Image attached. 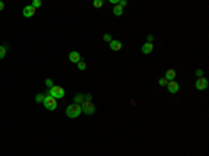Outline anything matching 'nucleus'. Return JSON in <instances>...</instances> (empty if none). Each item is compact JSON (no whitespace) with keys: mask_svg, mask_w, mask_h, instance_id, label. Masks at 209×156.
Listing matches in <instances>:
<instances>
[{"mask_svg":"<svg viewBox=\"0 0 209 156\" xmlns=\"http://www.w3.org/2000/svg\"><path fill=\"white\" fill-rule=\"evenodd\" d=\"M208 85H209L208 79H206V78H204V77L198 78V79H197V82H195V88H197L198 91H205V89L208 88Z\"/></svg>","mask_w":209,"mask_h":156,"instance_id":"39448f33","label":"nucleus"},{"mask_svg":"<svg viewBox=\"0 0 209 156\" xmlns=\"http://www.w3.org/2000/svg\"><path fill=\"white\" fill-rule=\"evenodd\" d=\"M50 96H53L55 99H63L64 98V89L59 85H53L50 89H49V94Z\"/></svg>","mask_w":209,"mask_h":156,"instance_id":"f03ea898","label":"nucleus"},{"mask_svg":"<svg viewBox=\"0 0 209 156\" xmlns=\"http://www.w3.org/2000/svg\"><path fill=\"white\" fill-rule=\"evenodd\" d=\"M103 39H104V40H106V42H109V43L112 42V36H110L109 34H106V35H104V36H103Z\"/></svg>","mask_w":209,"mask_h":156,"instance_id":"4be33fe9","label":"nucleus"},{"mask_svg":"<svg viewBox=\"0 0 209 156\" xmlns=\"http://www.w3.org/2000/svg\"><path fill=\"white\" fill-rule=\"evenodd\" d=\"M31 6H32L33 8H38V7H40V6H42V1H40V0H33Z\"/></svg>","mask_w":209,"mask_h":156,"instance_id":"f3484780","label":"nucleus"},{"mask_svg":"<svg viewBox=\"0 0 209 156\" xmlns=\"http://www.w3.org/2000/svg\"><path fill=\"white\" fill-rule=\"evenodd\" d=\"M43 105L48 110H56L57 107V99H55L53 96L50 95H45V101H43Z\"/></svg>","mask_w":209,"mask_h":156,"instance_id":"20e7f679","label":"nucleus"},{"mask_svg":"<svg viewBox=\"0 0 209 156\" xmlns=\"http://www.w3.org/2000/svg\"><path fill=\"white\" fill-rule=\"evenodd\" d=\"M35 11H36V8H33L32 6H25L24 10H23V16L24 17H32L35 14Z\"/></svg>","mask_w":209,"mask_h":156,"instance_id":"0eeeda50","label":"nucleus"},{"mask_svg":"<svg viewBox=\"0 0 209 156\" xmlns=\"http://www.w3.org/2000/svg\"><path fill=\"white\" fill-rule=\"evenodd\" d=\"M167 89H169L170 94H177L178 89H180V84H178L177 81H174V79L167 81Z\"/></svg>","mask_w":209,"mask_h":156,"instance_id":"423d86ee","label":"nucleus"},{"mask_svg":"<svg viewBox=\"0 0 209 156\" xmlns=\"http://www.w3.org/2000/svg\"><path fill=\"white\" fill-rule=\"evenodd\" d=\"M35 101L38 102V103H43V101H45V95H43V94H38V95H36V98H35Z\"/></svg>","mask_w":209,"mask_h":156,"instance_id":"2eb2a0df","label":"nucleus"},{"mask_svg":"<svg viewBox=\"0 0 209 156\" xmlns=\"http://www.w3.org/2000/svg\"><path fill=\"white\" fill-rule=\"evenodd\" d=\"M77 66H78V70H81V71H84L85 68H87V63H85V62H82V60H81V62L78 63Z\"/></svg>","mask_w":209,"mask_h":156,"instance_id":"dca6fc26","label":"nucleus"},{"mask_svg":"<svg viewBox=\"0 0 209 156\" xmlns=\"http://www.w3.org/2000/svg\"><path fill=\"white\" fill-rule=\"evenodd\" d=\"M68 60L71 63H75V64H78L81 62V55L78 52H71L70 55H68Z\"/></svg>","mask_w":209,"mask_h":156,"instance_id":"6e6552de","label":"nucleus"},{"mask_svg":"<svg viewBox=\"0 0 209 156\" xmlns=\"http://www.w3.org/2000/svg\"><path fill=\"white\" fill-rule=\"evenodd\" d=\"M113 13H114V16H121L123 14V7L119 6V4H116L114 8H113Z\"/></svg>","mask_w":209,"mask_h":156,"instance_id":"ddd939ff","label":"nucleus"},{"mask_svg":"<svg viewBox=\"0 0 209 156\" xmlns=\"http://www.w3.org/2000/svg\"><path fill=\"white\" fill-rule=\"evenodd\" d=\"M6 53H7V45H0V60L4 59Z\"/></svg>","mask_w":209,"mask_h":156,"instance_id":"f8f14e48","label":"nucleus"},{"mask_svg":"<svg viewBox=\"0 0 209 156\" xmlns=\"http://www.w3.org/2000/svg\"><path fill=\"white\" fill-rule=\"evenodd\" d=\"M112 4H119V0H109Z\"/></svg>","mask_w":209,"mask_h":156,"instance_id":"393cba45","label":"nucleus"},{"mask_svg":"<svg viewBox=\"0 0 209 156\" xmlns=\"http://www.w3.org/2000/svg\"><path fill=\"white\" fill-rule=\"evenodd\" d=\"M159 85L161 86H165V85H167V79H166V78L163 77V78H161V79H159Z\"/></svg>","mask_w":209,"mask_h":156,"instance_id":"6ab92c4d","label":"nucleus"},{"mask_svg":"<svg viewBox=\"0 0 209 156\" xmlns=\"http://www.w3.org/2000/svg\"><path fill=\"white\" fill-rule=\"evenodd\" d=\"M127 4H128V1H127V0H120V1H119V6H121L123 8L126 7Z\"/></svg>","mask_w":209,"mask_h":156,"instance_id":"aec40b11","label":"nucleus"},{"mask_svg":"<svg viewBox=\"0 0 209 156\" xmlns=\"http://www.w3.org/2000/svg\"><path fill=\"white\" fill-rule=\"evenodd\" d=\"M152 50H153V43L146 42L144 46H142V53H144V55H149V53H152Z\"/></svg>","mask_w":209,"mask_h":156,"instance_id":"9d476101","label":"nucleus"},{"mask_svg":"<svg viewBox=\"0 0 209 156\" xmlns=\"http://www.w3.org/2000/svg\"><path fill=\"white\" fill-rule=\"evenodd\" d=\"M121 46H123V43H121L120 40H112V42L109 43V47H110L112 50H114V52H119L121 49Z\"/></svg>","mask_w":209,"mask_h":156,"instance_id":"1a4fd4ad","label":"nucleus"},{"mask_svg":"<svg viewBox=\"0 0 209 156\" xmlns=\"http://www.w3.org/2000/svg\"><path fill=\"white\" fill-rule=\"evenodd\" d=\"M3 8H4V3H3V1H0V11H1Z\"/></svg>","mask_w":209,"mask_h":156,"instance_id":"a878e982","label":"nucleus"},{"mask_svg":"<svg viewBox=\"0 0 209 156\" xmlns=\"http://www.w3.org/2000/svg\"><path fill=\"white\" fill-rule=\"evenodd\" d=\"M81 110L85 113V114H94L95 113V110H96V107H95V105L92 103V101H84L82 102V105H81Z\"/></svg>","mask_w":209,"mask_h":156,"instance_id":"7ed1b4c3","label":"nucleus"},{"mask_svg":"<svg viewBox=\"0 0 209 156\" xmlns=\"http://www.w3.org/2000/svg\"><path fill=\"white\" fill-rule=\"evenodd\" d=\"M195 74H197V77H198V78H201L202 75H204V71H202V70H197V73H195Z\"/></svg>","mask_w":209,"mask_h":156,"instance_id":"5701e85b","label":"nucleus"},{"mask_svg":"<svg viewBox=\"0 0 209 156\" xmlns=\"http://www.w3.org/2000/svg\"><path fill=\"white\" fill-rule=\"evenodd\" d=\"M102 6H103V1H102V0H95V1H94V7L99 8V7H102Z\"/></svg>","mask_w":209,"mask_h":156,"instance_id":"a211bd4d","label":"nucleus"},{"mask_svg":"<svg viewBox=\"0 0 209 156\" xmlns=\"http://www.w3.org/2000/svg\"><path fill=\"white\" fill-rule=\"evenodd\" d=\"M82 99H84V95L82 94H77V95H74V103H78V105H80V103H82Z\"/></svg>","mask_w":209,"mask_h":156,"instance_id":"4468645a","label":"nucleus"},{"mask_svg":"<svg viewBox=\"0 0 209 156\" xmlns=\"http://www.w3.org/2000/svg\"><path fill=\"white\" fill-rule=\"evenodd\" d=\"M81 113H82L81 105H78V103H71V105H68L67 109H66V114H67V117H70V118H75V117L80 116Z\"/></svg>","mask_w":209,"mask_h":156,"instance_id":"f257e3e1","label":"nucleus"},{"mask_svg":"<svg viewBox=\"0 0 209 156\" xmlns=\"http://www.w3.org/2000/svg\"><path fill=\"white\" fill-rule=\"evenodd\" d=\"M46 86H49V89L53 86V81H52L50 78H48V79H46Z\"/></svg>","mask_w":209,"mask_h":156,"instance_id":"412c9836","label":"nucleus"},{"mask_svg":"<svg viewBox=\"0 0 209 156\" xmlns=\"http://www.w3.org/2000/svg\"><path fill=\"white\" fill-rule=\"evenodd\" d=\"M152 40H153V35H148V42L152 43Z\"/></svg>","mask_w":209,"mask_h":156,"instance_id":"b1692460","label":"nucleus"},{"mask_svg":"<svg viewBox=\"0 0 209 156\" xmlns=\"http://www.w3.org/2000/svg\"><path fill=\"white\" fill-rule=\"evenodd\" d=\"M176 75H177L176 70H173V68H170V70H167V71H166V74H165V78H166L167 81H171V79H174V78H176Z\"/></svg>","mask_w":209,"mask_h":156,"instance_id":"9b49d317","label":"nucleus"}]
</instances>
